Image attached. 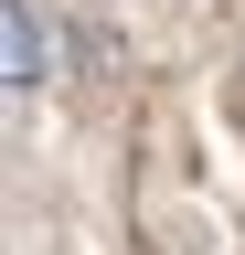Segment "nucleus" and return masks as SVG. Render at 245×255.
<instances>
[{"mask_svg": "<svg viewBox=\"0 0 245 255\" xmlns=\"http://www.w3.org/2000/svg\"><path fill=\"white\" fill-rule=\"evenodd\" d=\"M0 64H11V85H43V32H32V11H0Z\"/></svg>", "mask_w": 245, "mask_h": 255, "instance_id": "nucleus-1", "label": "nucleus"}]
</instances>
